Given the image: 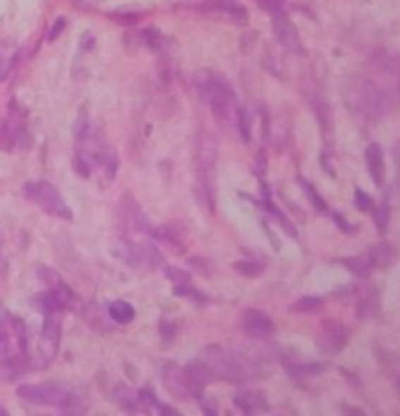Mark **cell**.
<instances>
[{"instance_id":"6da1fadb","label":"cell","mask_w":400,"mask_h":416,"mask_svg":"<svg viewBox=\"0 0 400 416\" xmlns=\"http://www.w3.org/2000/svg\"><path fill=\"white\" fill-rule=\"evenodd\" d=\"M341 97H344V104H346L358 118L368 120V123L382 120L398 102L393 92L382 87V85L372 80L370 75H363V73L344 78Z\"/></svg>"},{"instance_id":"7a4b0ae2","label":"cell","mask_w":400,"mask_h":416,"mask_svg":"<svg viewBox=\"0 0 400 416\" xmlns=\"http://www.w3.org/2000/svg\"><path fill=\"white\" fill-rule=\"evenodd\" d=\"M202 369H205L210 381H248V379H262L264 367L257 365L255 360L243 355L238 350H226L219 345H207L195 357Z\"/></svg>"},{"instance_id":"3957f363","label":"cell","mask_w":400,"mask_h":416,"mask_svg":"<svg viewBox=\"0 0 400 416\" xmlns=\"http://www.w3.org/2000/svg\"><path fill=\"white\" fill-rule=\"evenodd\" d=\"M195 197L212 214L217 207V139L200 132L195 139Z\"/></svg>"},{"instance_id":"277c9868","label":"cell","mask_w":400,"mask_h":416,"mask_svg":"<svg viewBox=\"0 0 400 416\" xmlns=\"http://www.w3.org/2000/svg\"><path fill=\"white\" fill-rule=\"evenodd\" d=\"M200 90L205 94V102L212 109V116L219 125H229L236 118L238 106H236V94L231 90L229 80L222 73L214 71H205L200 73Z\"/></svg>"},{"instance_id":"5b68a950","label":"cell","mask_w":400,"mask_h":416,"mask_svg":"<svg viewBox=\"0 0 400 416\" xmlns=\"http://www.w3.org/2000/svg\"><path fill=\"white\" fill-rule=\"evenodd\" d=\"M111 252H114L116 259H121L125 266H130L132 271L139 273H149L156 271L163 264V254L158 252L156 245H146V243H135L130 238H118L114 245H111Z\"/></svg>"},{"instance_id":"8992f818","label":"cell","mask_w":400,"mask_h":416,"mask_svg":"<svg viewBox=\"0 0 400 416\" xmlns=\"http://www.w3.org/2000/svg\"><path fill=\"white\" fill-rule=\"evenodd\" d=\"M163 386L177 400H191V398L198 400L202 391H205V381L195 377L188 367L172 365V362L163 367Z\"/></svg>"},{"instance_id":"52a82bcc","label":"cell","mask_w":400,"mask_h":416,"mask_svg":"<svg viewBox=\"0 0 400 416\" xmlns=\"http://www.w3.org/2000/svg\"><path fill=\"white\" fill-rule=\"evenodd\" d=\"M24 195L31 202H36L45 214L57 216V219H71L73 212L68 207V202L64 200V195L52 186L50 181H29L24 183Z\"/></svg>"},{"instance_id":"ba28073f","label":"cell","mask_w":400,"mask_h":416,"mask_svg":"<svg viewBox=\"0 0 400 416\" xmlns=\"http://www.w3.org/2000/svg\"><path fill=\"white\" fill-rule=\"evenodd\" d=\"M73 388L66 384H24L19 386L17 395L31 405H43V407H54L61 412L66 398L71 395Z\"/></svg>"},{"instance_id":"9c48e42d","label":"cell","mask_w":400,"mask_h":416,"mask_svg":"<svg viewBox=\"0 0 400 416\" xmlns=\"http://www.w3.org/2000/svg\"><path fill=\"white\" fill-rule=\"evenodd\" d=\"M202 14H212V17L222 19V21H231V24L238 26H248L250 14L243 5L234 3V0H205L202 5L195 7Z\"/></svg>"},{"instance_id":"30bf717a","label":"cell","mask_w":400,"mask_h":416,"mask_svg":"<svg viewBox=\"0 0 400 416\" xmlns=\"http://www.w3.org/2000/svg\"><path fill=\"white\" fill-rule=\"evenodd\" d=\"M118 216H121L123 228L130 231V233H149L151 231V224H149V219H146L144 209L139 207V202L130 193H125L121 197V204H118Z\"/></svg>"},{"instance_id":"8fae6325","label":"cell","mask_w":400,"mask_h":416,"mask_svg":"<svg viewBox=\"0 0 400 416\" xmlns=\"http://www.w3.org/2000/svg\"><path fill=\"white\" fill-rule=\"evenodd\" d=\"M22 134H26V125H24V116L19 111L17 104L10 106V113L5 116V120L0 123V146L5 151H15V148L22 144Z\"/></svg>"},{"instance_id":"7c38bea8","label":"cell","mask_w":400,"mask_h":416,"mask_svg":"<svg viewBox=\"0 0 400 416\" xmlns=\"http://www.w3.org/2000/svg\"><path fill=\"white\" fill-rule=\"evenodd\" d=\"M271 26H273V33H276L278 42L287 49V52L304 54V45H301V38H299L297 26L292 24L290 17H287L285 12L271 14Z\"/></svg>"},{"instance_id":"4fadbf2b","label":"cell","mask_w":400,"mask_h":416,"mask_svg":"<svg viewBox=\"0 0 400 416\" xmlns=\"http://www.w3.org/2000/svg\"><path fill=\"white\" fill-rule=\"evenodd\" d=\"M59 341H61V322L54 315H45L43 331H40V348H38V355L43 357L40 367L52 362L59 350Z\"/></svg>"},{"instance_id":"5bb4252c","label":"cell","mask_w":400,"mask_h":416,"mask_svg":"<svg viewBox=\"0 0 400 416\" xmlns=\"http://www.w3.org/2000/svg\"><path fill=\"white\" fill-rule=\"evenodd\" d=\"M349 343V329L337 320H325L318 331V345L327 355H337Z\"/></svg>"},{"instance_id":"9a60e30c","label":"cell","mask_w":400,"mask_h":416,"mask_svg":"<svg viewBox=\"0 0 400 416\" xmlns=\"http://www.w3.org/2000/svg\"><path fill=\"white\" fill-rule=\"evenodd\" d=\"M241 329L250 338H269L273 334V320L264 310L248 308L241 313Z\"/></svg>"},{"instance_id":"2e32d148","label":"cell","mask_w":400,"mask_h":416,"mask_svg":"<svg viewBox=\"0 0 400 416\" xmlns=\"http://www.w3.org/2000/svg\"><path fill=\"white\" fill-rule=\"evenodd\" d=\"M29 369H31V365H29V355H26V353H8V355L0 357V381H5V384L17 381Z\"/></svg>"},{"instance_id":"e0dca14e","label":"cell","mask_w":400,"mask_h":416,"mask_svg":"<svg viewBox=\"0 0 400 416\" xmlns=\"http://www.w3.org/2000/svg\"><path fill=\"white\" fill-rule=\"evenodd\" d=\"M38 275H43V278L47 280V285H50L52 292L57 294V299L61 301V306H64V310L78 308V296H75L73 289L68 287L66 282L59 278L57 273H52L50 268H38Z\"/></svg>"},{"instance_id":"ac0fdd59","label":"cell","mask_w":400,"mask_h":416,"mask_svg":"<svg viewBox=\"0 0 400 416\" xmlns=\"http://www.w3.org/2000/svg\"><path fill=\"white\" fill-rule=\"evenodd\" d=\"M372 63L382 73L393 78V94L400 102V52H379L377 56H372Z\"/></svg>"},{"instance_id":"d6986e66","label":"cell","mask_w":400,"mask_h":416,"mask_svg":"<svg viewBox=\"0 0 400 416\" xmlns=\"http://www.w3.org/2000/svg\"><path fill=\"white\" fill-rule=\"evenodd\" d=\"M234 405L245 414H264L269 412V400L262 391H245L234 398Z\"/></svg>"},{"instance_id":"ffe728a7","label":"cell","mask_w":400,"mask_h":416,"mask_svg":"<svg viewBox=\"0 0 400 416\" xmlns=\"http://www.w3.org/2000/svg\"><path fill=\"white\" fill-rule=\"evenodd\" d=\"M365 165H368V172L372 176V181L377 183V186H382L384 183V151L379 144H370L365 148Z\"/></svg>"},{"instance_id":"44dd1931","label":"cell","mask_w":400,"mask_h":416,"mask_svg":"<svg viewBox=\"0 0 400 416\" xmlns=\"http://www.w3.org/2000/svg\"><path fill=\"white\" fill-rule=\"evenodd\" d=\"M149 233L158 240V243L167 245L170 250H174L177 254L184 252V240H181V235L177 233V226H172V224H160V226H153V228H151Z\"/></svg>"},{"instance_id":"7402d4cb","label":"cell","mask_w":400,"mask_h":416,"mask_svg":"<svg viewBox=\"0 0 400 416\" xmlns=\"http://www.w3.org/2000/svg\"><path fill=\"white\" fill-rule=\"evenodd\" d=\"M111 400H114L121 409H125V412H142V409H144L142 400H139V395H135L128 386H123V384H116Z\"/></svg>"},{"instance_id":"603a6c76","label":"cell","mask_w":400,"mask_h":416,"mask_svg":"<svg viewBox=\"0 0 400 416\" xmlns=\"http://www.w3.org/2000/svg\"><path fill=\"white\" fill-rule=\"evenodd\" d=\"M368 257L372 261V266L377 268H389L393 261H396V247H393L391 243H379L375 245L372 250L368 252Z\"/></svg>"},{"instance_id":"cb8c5ba5","label":"cell","mask_w":400,"mask_h":416,"mask_svg":"<svg viewBox=\"0 0 400 416\" xmlns=\"http://www.w3.org/2000/svg\"><path fill=\"white\" fill-rule=\"evenodd\" d=\"M137 38H139L142 45L153 49V52H165V49L170 47V38L160 33L158 28H144V31L137 33Z\"/></svg>"},{"instance_id":"d4e9b609","label":"cell","mask_w":400,"mask_h":416,"mask_svg":"<svg viewBox=\"0 0 400 416\" xmlns=\"http://www.w3.org/2000/svg\"><path fill=\"white\" fill-rule=\"evenodd\" d=\"M33 308H38L40 313H45V315H57L59 310H64V306H61V301L57 299V294H54L52 289L33 296Z\"/></svg>"},{"instance_id":"484cf974","label":"cell","mask_w":400,"mask_h":416,"mask_svg":"<svg viewBox=\"0 0 400 416\" xmlns=\"http://www.w3.org/2000/svg\"><path fill=\"white\" fill-rule=\"evenodd\" d=\"M308 102H311V106H313V113H315V118H318L322 132L327 134L329 127H332V118H329V106H327V102L318 94V92H311V94H308Z\"/></svg>"},{"instance_id":"4316f807","label":"cell","mask_w":400,"mask_h":416,"mask_svg":"<svg viewBox=\"0 0 400 416\" xmlns=\"http://www.w3.org/2000/svg\"><path fill=\"white\" fill-rule=\"evenodd\" d=\"M109 315H111V320L118 322V324H128V322L135 320V308H132L128 301L116 299V301L109 303Z\"/></svg>"},{"instance_id":"83f0119b","label":"cell","mask_w":400,"mask_h":416,"mask_svg":"<svg viewBox=\"0 0 400 416\" xmlns=\"http://www.w3.org/2000/svg\"><path fill=\"white\" fill-rule=\"evenodd\" d=\"M341 264L349 268L351 273L353 275H358V278H365L372 268V261H370V257H368V252H363V254H356V257H346V259H341Z\"/></svg>"},{"instance_id":"f1b7e54d","label":"cell","mask_w":400,"mask_h":416,"mask_svg":"<svg viewBox=\"0 0 400 416\" xmlns=\"http://www.w3.org/2000/svg\"><path fill=\"white\" fill-rule=\"evenodd\" d=\"M358 320H372V317L379 315V294L372 292L370 296H365V299L358 303V310H356Z\"/></svg>"},{"instance_id":"f546056e","label":"cell","mask_w":400,"mask_h":416,"mask_svg":"<svg viewBox=\"0 0 400 416\" xmlns=\"http://www.w3.org/2000/svg\"><path fill=\"white\" fill-rule=\"evenodd\" d=\"M287 372L294 379H306V377H318L325 372V362H306V365H287Z\"/></svg>"},{"instance_id":"4dcf8cb0","label":"cell","mask_w":400,"mask_h":416,"mask_svg":"<svg viewBox=\"0 0 400 416\" xmlns=\"http://www.w3.org/2000/svg\"><path fill=\"white\" fill-rule=\"evenodd\" d=\"M15 56H17V47L12 45V42H3V45H0V80L8 78V73L12 71V63H15Z\"/></svg>"},{"instance_id":"1f68e13d","label":"cell","mask_w":400,"mask_h":416,"mask_svg":"<svg viewBox=\"0 0 400 416\" xmlns=\"http://www.w3.org/2000/svg\"><path fill=\"white\" fill-rule=\"evenodd\" d=\"M322 301L320 296H301V299H297L290 306L292 313H315V310L322 308Z\"/></svg>"},{"instance_id":"d6a6232c","label":"cell","mask_w":400,"mask_h":416,"mask_svg":"<svg viewBox=\"0 0 400 416\" xmlns=\"http://www.w3.org/2000/svg\"><path fill=\"white\" fill-rule=\"evenodd\" d=\"M83 315H85V320L92 324V327H99L102 331H104V327H102V320H104V308H99V303L97 301H90L85 308H83Z\"/></svg>"},{"instance_id":"836d02e7","label":"cell","mask_w":400,"mask_h":416,"mask_svg":"<svg viewBox=\"0 0 400 416\" xmlns=\"http://www.w3.org/2000/svg\"><path fill=\"white\" fill-rule=\"evenodd\" d=\"M299 183H301V186H304L306 195H308V200L313 202V207L318 209V212H322V214H327V212H329V209H327V202L322 200V197L318 195V190H315V186H313V183H308L306 179H299Z\"/></svg>"},{"instance_id":"e575fe53","label":"cell","mask_w":400,"mask_h":416,"mask_svg":"<svg viewBox=\"0 0 400 416\" xmlns=\"http://www.w3.org/2000/svg\"><path fill=\"white\" fill-rule=\"evenodd\" d=\"M234 268L238 273H243V275H248V278H255V275H259L266 268L264 261H236Z\"/></svg>"},{"instance_id":"d590c367","label":"cell","mask_w":400,"mask_h":416,"mask_svg":"<svg viewBox=\"0 0 400 416\" xmlns=\"http://www.w3.org/2000/svg\"><path fill=\"white\" fill-rule=\"evenodd\" d=\"M353 202H356V207L360 209V212H365V214H372L375 212V200L365 193V190H360V188H356V193H353Z\"/></svg>"},{"instance_id":"8d00e7d4","label":"cell","mask_w":400,"mask_h":416,"mask_svg":"<svg viewBox=\"0 0 400 416\" xmlns=\"http://www.w3.org/2000/svg\"><path fill=\"white\" fill-rule=\"evenodd\" d=\"M174 294L186 296V299H195V303H200V306H205V303H207L205 296H202L198 289L191 287V282H188V285H177V287H174Z\"/></svg>"},{"instance_id":"74e56055","label":"cell","mask_w":400,"mask_h":416,"mask_svg":"<svg viewBox=\"0 0 400 416\" xmlns=\"http://www.w3.org/2000/svg\"><path fill=\"white\" fill-rule=\"evenodd\" d=\"M375 219H377V228L379 233H386V226H389V214H391V209H389V200H384L379 207H375Z\"/></svg>"},{"instance_id":"f35d334b","label":"cell","mask_w":400,"mask_h":416,"mask_svg":"<svg viewBox=\"0 0 400 416\" xmlns=\"http://www.w3.org/2000/svg\"><path fill=\"white\" fill-rule=\"evenodd\" d=\"M236 120H238V130H241V137H243V141H250V132H252L250 113L245 111V109H238V113H236Z\"/></svg>"},{"instance_id":"ab89813d","label":"cell","mask_w":400,"mask_h":416,"mask_svg":"<svg viewBox=\"0 0 400 416\" xmlns=\"http://www.w3.org/2000/svg\"><path fill=\"white\" fill-rule=\"evenodd\" d=\"M165 275L174 282V285H188V282H191V275H188L186 271H181V268H177V266H165Z\"/></svg>"},{"instance_id":"60d3db41","label":"cell","mask_w":400,"mask_h":416,"mask_svg":"<svg viewBox=\"0 0 400 416\" xmlns=\"http://www.w3.org/2000/svg\"><path fill=\"white\" fill-rule=\"evenodd\" d=\"M142 14L139 12H109V19L118 21V24H137Z\"/></svg>"},{"instance_id":"b9f144b4","label":"cell","mask_w":400,"mask_h":416,"mask_svg":"<svg viewBox=\"0 0 400 416\" xmlns=\"http://www.w3.org/2000/svg\"><path fill=\"white\" fill-rule=\"evenodd\" d=\"M257 5L266 10L269 14H278V12H285V0H257Z\"/></svg>"},{"instance_id":"7bdbcfd3","label":"cell","mask_w":400,"mask_h":416,"mask_svg":"<svg viewBox=\"0 0 400 416\" xmlns=\"http://www.w3.org/2000/svg\"><path fill=\"white\" fill-rule=\"evenodd\" d=\"M139 395V400H142V405L144 407H160V402H158V398H156V393H151V388H142V391L137 393Z\"/></svg>"},{"instance_id":"ee69618b","label":"cell","mask_w":400,"mask_h":416,"mask_svg":"<svg viewBox=\"0 0 400 416\" xmlns=\"http://www.w3.org/2000/svg\"><path fill=\"white\" fill-rule=\"evenodd\" d=\"M64 26H66V17L54 19V24H52V28H50V33H47V40H57V38H59V33L64 31Z\"/></svg>"},{"instance_id":"f6af8a7d","label":"cell","mask_w":400,"mask_h":416,"mask_svg":"<svg viewBox=\"0 0 400 416\" xmlns=\"http://www.w3.org/2000/svg\"><path fill=\"white\" fill-rule=\"evenodd\" d=\"M75 7H80V10H97L104 0H71Z\"/></svg>"},{"instance_id":"bcb514c9","label":"cell","mask_w":400,"mask_h":416,"mask_svg":"<svg viewBox=\"0 0 400 416\" xmlns=\"http://www.w3.org/2000/svg\"><path fill=\"white\" fill-rule=\"evenodd\" d=\"M332 219H334L337 224H339V228H341L344 233H356V226H353V224H349L346 219H344L341 214H332Z\"/></svg>"},{"instance_id":"7dc6e473","label":"cell","mask_w":400,"mask_h":416,"mask_svg":"<svg viewBox=\"0 0 400 416\" xmlns=\"http://www.w3.org/2000/svg\"><path fill=\"white\" fill-rule=\"evenodd\" d=\"M393 162H396V172H398V181H400V139L393 144Z\"/></svg>"},{"instance_id":"c3c4849f","label":"cell","mask_w":400,"mask_h":416,"mask_svg":"<svg viewBox=\"0 0 400 416\" xmlns=\"http://www.w3.org/2000/svg\"><path fill=\"white\" fill-rule=\"evenodd\" d=\"M344 412H349V414H356V416H365L363 409H358V407H349V405H344Z\"/></svg>"},{"instance_id":"681fc988","label":"cell","mask_w":400,"mask_h":416,"mask_svg":"<svg viewBox=\"0 0 400 416\" xmlns=\"http://www.w3.org/2000/svg\"><path fill=\"white\" fill-rule=\"evenodd\" d=\"M398 391H400V379H398Z\"/></svg>"}]
</instances>
